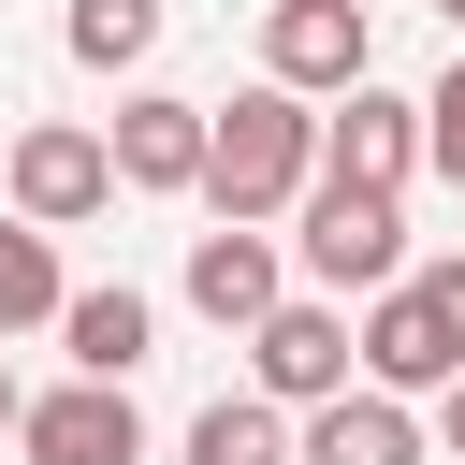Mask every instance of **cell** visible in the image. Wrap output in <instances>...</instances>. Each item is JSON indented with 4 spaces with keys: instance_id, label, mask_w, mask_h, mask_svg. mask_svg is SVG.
<instances>
[{
    "instance_id": "cell-1",
    "label": "cell",
    "mask_w": 465,
    "mask_h": 465,
    "mask_svg": "<svg viewBox=\"0 0 465 465\" xmlns=\"http://www.w3.org/2000/svg\"><path fill=\"white\" fill-rule=\"evenodd\" d=\"M305 174H320V116H305V87H232V102H203V203L218 218H276V203H305Z\"/></svg>"
},
{
    "instance_id": "cell-2",
    "label": "cell",
    "mask_w": 465,
    "mask_h": 465,
    "mask_svg": "<svg viewBox=\"0 0 465 465\" xmlns=\"http://www.w3.org/2000/svg\"><path fill=\"white\" fill-rule=\"evenodd\" d=\"M305 276H320V291H392V276H407V218H392V189H363V174H305Z\"/></svg>"
},
{
    "instance_id": "cell-3",
    "label": "cell",
    "mask_w": 465,
    "mask_h": 465,
    "mask_svg": "<svg viewBox=\"0 0 465 465\" xmlns=\"http://www.w3.org/2000/svg\"><path fill=\"white\" fill-rule=\"evenodd\" d=\"M349 378H363V349H349V320H334V305H291V291H276V305L247 320V392H262V407H291V421H305V407H334Z\"/></svg>"
},
{
    "instance_id": "cell-4",
    "label": "cell",
    "mask_w": 465,
    "mask_h": 465,
    "mask_svg": "<svg viewBox=\"0 0 465 465\" xmlns=\"http://www.w3.org/2000/svg\"><path fill=\"white\" fill-rule=\"evenodd\" d=\"M102 203H116V145H102V131H73V116H29V131H15V218L87 232Z\"/></svg>"
},
{
    "instance_id": "cell-5",
    "label": "cell",
    "mask_w": 465,
    "mask_h": 465,
    "mask_svg": "<svg viewBox=\"0 0 465 465\" xmlns=\"http://www.w3.org/2000/svg\"><path fill=\"white\" fill-rule=\"evenodd\" d=\"M262 73L305 87V102H334V87L378 73V15H363V0H276V15H262Z\"/></svg>"
},
{
    "instance_id": "cell-6",
    "label": "cell",
    "mask_w": 465,
    "mask_h": 465,
    "mask_svg": "<svg viewBox=\"0 0 465 465\" xmlns=\"http://www.w3.org/2000/svg\"><path fill=\"white\" fill-rule=\"evenodd\" d=\"M15 450L29 465H145V421H131V378H58L15 407Z\"/></svg>"
},
{
    "instance_id": "cell-7",
    "label": "cell",
    "mask_w": 465,
    "mask_h": 465,
    "mask_svg": "<svg viewBox=\"0 0 465 465\" xmlns=\"http://www.w3.org/2000/svg\"><path fill=\"white\" fill-rule=\"evenodd\" d=\"M349 349H363V378H378V392H407V407L465 378V349H450V320H436V291H421V276L363 291V334H349Z\"/></svg>"
},
{
    "instance_id": "cell-8",
    "label": "cell",
    "mask_w": 465,
    "mask_h": 465,
    "mask_svg": "<svg viewBox=\"0 0 465 465\" xmlns=\"http://www.w3.org/2000/svg\"><path fill=\"white\" fill-rule=\"evenodd\" d=\"M102 145H116V189H145V203L203 189V102H174V87H131Z\"/></svg>"
},
{
    "instance_id": "cell-9",
    "label": "cell",
    "mask_w": 465,
    "mask_h": 465,
    "mask_svg": "<svg viewBox=\"0 0 465 465\" xmlns=\"http://www.w3.org/2000/svg\"><path fill=\"white\" fill-rule=\"evenodd\" d=\"M320 174L407 189V174H421V102H392L378 73H363V87H334V116H320Z\"/></svg>"
},
{
    "instance_id": "cell-10",
    "label": "cell",
    "mask_w": 465,
    "mask_h": 465,
    "mask_svg": "<svg viewBox=\"0 0 465 465\" xmlns=\"http://www.w3.org/2000/svg\"><path fill=\"white\" fill-rule=\"evenodd\" d=\"M291 465H421V407H407V392H378V378H349L334 407H305V421H291Z\"/></svg>"
},
{
    "instance_id": "cell-11",
    "label": "cell",
    "mask_w": 465,
    "mask_h": 465,
    "mask_svg": "<svg viewBox=\"0 0 465 465\" xmlns=\"http://www.w3.org/2000/svg\"><path fill=\"white\" fill-rule=\"evenodd\" d=\"M276 291H291V276H276V232H262V218H218V232H189V305H203L218 334H247Z\"/></svg>"
},
{
    "instance_id": "cell-12",
    "label": "cell",
    "mask_w": 465,
    "mask_h": 465,
    "mask_svg": "<svg viewBox=\"0 0 465 465\" xmlns=\"http://www.w3.org/2000/svg\"><path fill=\"white\" fill-rule=\"evenodd\" d=\"M145 334H160V305H145L131 276H116V291H73V305H58V349H73V378H131V363H145Z\"/></svg>"
},
{
    "instance_id": "cell-13",
    "label": "cell",
    "mask_w": 465,
    "mask_h": 465,
    "mask_svg": "<svg viewBox=\"0 0 465 465\" xmlns=\"http://www.w3.org/2000/svg\"><path fill=\"white\" fill-rule=\"evenodd\" d=\"M58 305H73L58 232H44V218H0V334H29V320H58Z\"/></svg>"
},
{
    "instance_id": "cell-14",
    "label": "cell",
    "mask_w": 465,
    "mask_h": 465,
    "mask_svg": "<svg viewBox=\"0 0 465 465\" xmlns=\"http://www.w3.org/2000/svg\"><path fill=\"white\" fill-rule=\"evenodd\" d=\"M189 465H291V407H262V392H218V407L189 421Z\"/></svg>"
},
{
    "instance_id": "cell-15",
    "label": "cell",
    "mask_w": 465,
    "mask_h": 465,
    "mask_svg": "<svg viewBox=\"0 0 465 465\" xmlns=\"http://www.w3.org/2000/svg\"><path fill=\"white\" fill-rule=\"evenodd\" d=\"M58 44H73L87 73H131V58H160V0H73Z\"/></svg>"
},
{
    "instance_id": "cell-16",
    "label": "cell",
    "mask_w": 465,
    "mask_h": 465,
    "mask_svg": "<svg viewBox=\"0 0 465 465\" xmlns=\"http://www.w3.org/2000/svg\"><path fill=\"white\" fill-rule=\"evenodd\" d=\"M421 160L465 189V58H450V73H436V102H421Z\"/></svg>"
},
{
    "instance_id": "cell-17",
    "label": "cell",
    "mask_w": 465,
    "mask_h": 465,
    "mask_svg": "<svg viewBox=\"0 0 465 465\" xmlns=\"http://www.w3.org/2000/svg\"><path fill=\"white\" fill-rule=\"evenodd\" d=\"M421 291H436V320H450V349H465V262H421Z\"/></svg>"
},
{
    "instance_id": "cell-18",
    "label": "cell",
    "mask_w": 465,
    "mask_h": 465,
    "mask_svg": "<svg viewBox=\"0 0 465 465\" xmlns=\"http://www.w3.org/2000/svg\"><path fill=\"white\" fill-rule=\"evenodd\" d=\"M436 436H450V465H465V378H450V392H436Z\"/></svg>"
},
{
    "instance_id": "cell-19",
    "label": "cell",
    "mask_w": 465,
    "mask_h": 465,
    "mask_svg": "<svg viewBox=\"0 0 465 465\" xmlns=\"http://www.w3.org/2000/svg\"><path fill=\"white\" fill-rule=\"evenodd\" d=\"M15 407H29V392H15V363H0V436H15Z\"/></svg>"
},
{
    "instance_id": "cell-20",
    "label": "cell",
    "mask_w": 465,
    "mask_h": 465,
    "mask_svg": "<svg viewBox=\"0 0 465 465\" xmlns=\"http://www.w3.org/2000/svg\"><path fill=\"white\" fill-rule=\"evenodd\" d=\"M436 15H450V29H465V0H436Z\"/></svg>"
}]
</instances>
